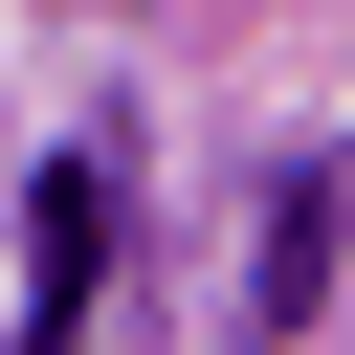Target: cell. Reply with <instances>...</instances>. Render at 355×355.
Wrapping results in <instances>:
<instances>
[{
    "mask_svg": "<svg viewBox=\"0 0 355 355\" xmlns=\"http://www.w3.org/2000/svg\"><path fill=\"white\" fill-rule=\"evenodd\" d=\"M311 288H333V178H288V222H266V333H288Z\"/></svg>",
    "mask_w": 355,
    "mask_h": 355,
    "instance_id": "cell-2",
    "label": "cell"
},
{
    "mask_svg": "<svg viewBox=\"0 0 355 355\" xmlns=\"http://www.w3.org/2000/svg\"><path fill=\"white\" fill-rule=\"evenodd\" d=\"M89 266H111V178L67 155V178H44V288H22V333H0V355H67V333H89Z\"/></svg>",
    "mask_w": 355,
    "mask_h": 355,
    "instance_id": "cell-1",
    "label": "cell"
}]
</instances>
